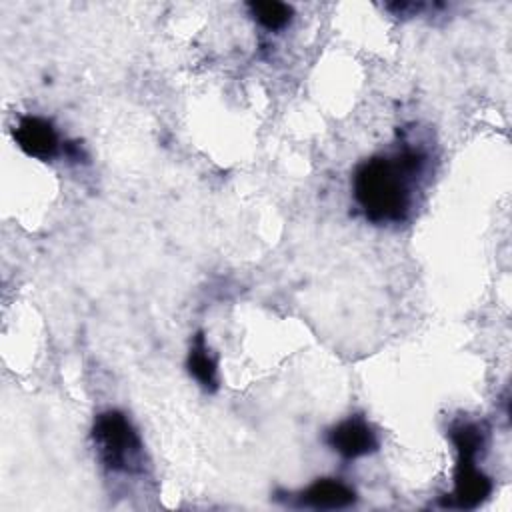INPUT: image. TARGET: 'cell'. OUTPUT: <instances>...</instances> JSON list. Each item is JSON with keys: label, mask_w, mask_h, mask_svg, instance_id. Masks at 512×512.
<instances>
[{"label": "cell", "mask_w": 512, "mask_h": 512, "mask_svg": "<svg viewBox=\"0 0 512 512\" xmlns=\"http://www.w3.org/2000/svg\"><path fill=\"white\" fill-rule=\"evenodd\" d=\"M92 440L100 462L110 472L136 474L144 468V448L130 420L118 410L98 414L92 428Z\"/></svg>", "instance_id": "2"}, {"label": "cell", "mask_w": 512, "mask_h": 512, "mask_svg": "<svg viewBox=\"0 0 512 512\" xmlns=\"http://www.w3.org/2000/svg\"><path fill=\"white\" fill-rule=\"evenodd\" d=\"M18 148L38 160H52L58 154V134L54 126L40 116H22L14 126Z\"/></svg>", "instance_id": "4"}, {"label": "cell", "mask_w": 512, "mask_h": 512, "mask_svg": "<svg viewBox=\"0 0 512 512\" xmlns=\"http://www.w3.org/2000/svg\"><path fill=\"white\" fill-rule=\"evenodd\" d=\"M326 444L342 458L354 460L372 454L378 448V438L366 420L352 416L326 432Z\"/></svg>", "instance_id": "3"}, {"label": "cell", "mask_w": 512, "mask_h": 512, "mask_svg": "<svg viewBox=\"0 0 512 512\" xmlns=\"http://www.w3.org/2000/svg\"><path fill=\"white\" fill-rule=\"evenodd\" d=\"M492 494V480L476 466V458L458 456L454 470V506L476 508Z\"/></svg>", "instance_id": "5"}, {"label": "cell", "mask_w": 512, "mask_h": 512, "mask_svg": "<svg viewBox=\"0 0 512 512\" xmlns=\"http://www.w3.org/2000/svg\"><path fill=\"white\" fill-rule=\"evenodd\" d=\"M450 440H452L458 456L478 458L480 450L486 444V434H484L482 426L476 422H460V424L452 426Z\"/></svg>", "instance_id": "8"}, {"label": "cell", "mask_w": 512, "mask_h": 512, "mask_svg": "<svg viewBox=\"0 0 512 512\" xmlns=\"http://www.w3.org/2000/svg\"><path fill=\"white\" fill-rule=\"evenodd\" d=\"M248 10L266 30H282L292 20V6L276 0L248 2Z\"/></svg>", "instance_id": "9"}, {"label": "cell", "mask_w": 512, "mask_h": 512, "mask_svg": "<svg viewBox=\"0 0 512 512\" xmlns=\"http://www.w3.org/2000/svg\"><path fill=\"white\" fill-rule=\"evenodd\" d=\"M356 502V492L336 478H322L298 494V506L314 510H340Z\"/></svg>", "instance_id": "6"}, {"label": "cell", "mask_w": 512, "mask_h": 512, "mask_svg": "<svg viewBox=\"0 0 512 512\" xmlns=\"http://www.w3.org/2000/svg\"><path fill=\"white\" fill-rule=\"evenodd\" d=\"M424 162V154L410 148L362 162L354 172L352 190L364 216L374 224L404 222L410 214L414 184L424 170Z\"/></svg>", "instance_id": "1"}, {"label": "cell", "mask_w": 512, "mask_h": 512, "mask_svg": "<svg viewBox=\"0 0 512 512\" xmlns=\"http://www.w3.org/2000/svg\"><path fill=\"white\" fill-rule=\"evenodd\" d=\"M188 372L194 376V380L206 388V390H216L218 388V368H216V360L212 358L206 340L202 334H196L190 352H188Z\"/></svg>", "instance_id": "7"}]
</instances>
